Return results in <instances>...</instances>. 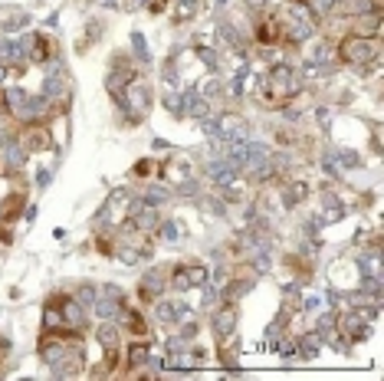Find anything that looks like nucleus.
Returning <instances> with one entry per match:
<instances>
[{
  "mask_svg": "<svg viewBox=\"0 0 384 381\" xmlns=\"http://www.w3.org/2000/svg\"><path fill=\"white\" fill-rule=\"evenodd\" d=\"M276 26H279V33H283L289 43H299V40L312 36V30H315V20H312V13H309L306 3H289L286 10H279V17H276Z\"/></svg>",
  "mask_w": 384,
  "mask_h": 381,
  "instance_id": "obj_1",
  "label": "nucleus"
},
{
  "mask_svg": "<svg viewBox=\"0 0 384 381\" xmlns=\"http://www.w3.org/2000/svg\"><path fill=\"white\" fill-rule=\"evenodd\" d=\"M371 56H378V40H371V36H351L341 46V59H348V63H364Z\"/></svg>",
  "mask_w": 384,
  "mask_h": 381,
  "instance_id": "obj_2",
  "label": "nucleus"
},
{
  "mask_svg": "<svg viewBox=\"0 0 384 381\" xmlns=\"http://www.w3.org/2000/svg\"><path fill=\"white\" fill-rule=\"evenodd\" d=\"M214 329H217V335H227V332L233 329V309H230V305L217 312V319H214Z\"/></svg>",
  "mask_w": 384,
  "mask_h": 381,
  "instance_id": "obj_3",
  "label": "nucleus"
},
{
  "mask_svg": "<svg viewBox=\"0 0 384 381\" xmlns=\"http://www.w3.org/2000/svg\"><path fill=\"white\" fill-rule=\"evenodd\" d=\"M187 283L191 286H200V283H207V270H204V266H187Z\"/></svg>",
  "mask_w": 384,
  "mask_h": 381,
  "instance_id": "obj_4",
  "label": "nucleus"
},
{
  "mask_svg": "<svg viewBox=\"0 0 384 381\" xmlns=\"http://www.w3.org/2000/svg\"><path fill=\"white\" fill-rule=\"evenodd\" d=\"M63 319L72 322V326H82V312H79V305L76 303H66V305H63Z\"/></svg>",
  "mask_w": 384,
  "mask_h": 381,
  "instance_id": "obj_5",
  "label": "nucleus"
},
{
  "mask_svg": "<svg viewBox=\"0 0 384 381\" xmlns=\"http://www.w3.org/2000/svg\"><path fill=\"white\" fill-rule=\"evenodd\" d=\"M115 335H119V332H115L112 326H102L99 329V342L105 345V349H115Z\"/></svg>",
  "mask_w": 384,
  "mask_h": 381,
  "instance_id": "obj_6",
  "label": "nucleus"
},
{
  "mask_svg": "<svg viewBox=\"0 0 384 381\" xmlns=\"http://www.w3.org/2000/svg\"><path fill=\"white\" fill-rule=\"evenodd\" d=\"M161 293V279H158V276H144V296H158Z\"/></svg>",
  "mask_w": 384,
  "mask_h": 381,
  "instance_id": "obj_7",
  "label": "nucleus"
},
{
  "mask_svg": "<svg viewBox=\"0 0 384 381\" xmlns=\"http://www.w3.org/2000/svg\"><path fill=\"white\" fill-rule=\"evenodd\" d=\"M46 56H49V43H46V40H36L33 59H36V63H46Z\"/></svg>",
  "mask_w": 384,
  "mask_h": 381,
  "instance_id": "obj_8",
  "label": "nucleus"
},
{
  "mask_svg": "<svg viewBox=\"0 0 384 381\" xmlns=\"http://www.w3.org/2000/svg\"><path fill=\"white\" fill-rule=\"evenodd\" d=\"M128 358H132V365H142V361L148 358V349H144V345H135V349L128 352Z\"/></svg>",
  "mask_w": 384,
  "mask_h": 381,
  "instance_id": "obj_9",
  "label": "nucleus"
},
{
  "mask_svg": "<svg viewBox=\"0 0 384 381\" xmlns=\"http://www.w3.org/2000/svg\"><path fill=\"white\" fill-rule=\"evenodd\" d=\"M7 161H10V168H20V164H23V154H20V148H10V154H7Z\"/></svg>",
  "mask_w": 384,
  "mask_h": 381,
  "instance_id": "obj_10",
  "label": "nucleus"
},
{
  "mask_svg": "<svg viewBox=\"0 0 384 381\" xmlns=\"http://www.w3.org/2000/svg\"><path fill=\"white\" fill-rule=\"evenodd\" d=\"M165 197H168V191L154 187V191H148V204H151V201H165Z\"/></svg>",
  "mask_w": 384,
  "mask_h": 381,
  "instance_id": "obj_11",
  "label": "nucleus"
},
{
  "mask_svg": "<svg viewBox=\"0 0 384 381\" xmlns=\"http://www.w3.org/2000/svg\"><path fill=\"white\" fill-rule=\"evenodd\" d=\"M148 7H151V10H161V7H165V0H151Z\"/></svg>",
  "mask_w": 384,
  "mask_h": 381,
  "instance_id": "obj_12",
  "label": "nucleus"
},
{
  "mask_svg": "<svg viewBox=\"0 0 384 381\" xmlns=\"http://www.w3.org/2000/svg\"><path fill=\"white\" fill-rule=\"evenodd\" d=\"M246 3H250V7H263V0H246Z\"/></svg>",
  "mask_w": 384,
  "mask_h": 381,
  "instance_id": "obj_13",
  "label": "nucleus"
}]
</instances>
